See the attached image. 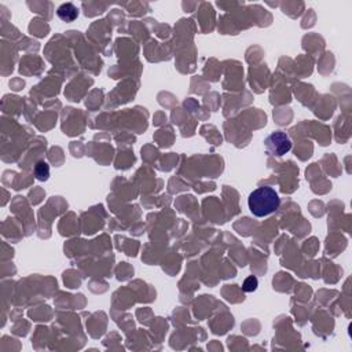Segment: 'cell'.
I'll return each mask as SVG.
<instances>
[{
  "instance_id": "277c9868",
  "label": "cell",
  "mask_w": 352,
  "mask_h": 352,
  "mask_svg": "<svg viewBox=\"0 0 352 352\" xmlns=\"http://www.w3.org/2000/svg\"><path fill=\"white\" fill-rule=\"evenodd\" d=\"M35 175L39 181H46L48 175H50V168H48V164L44 161L37 162V165L35 167Z\"/></svg>"
},
{
  "instance_id": "7a4b0ae2",
  "label": "cell",
  "mask_w": 352,
  "mask_h": 352,
  "mask_svg": "<svg viewBox=\"0 0 352 352\" xmlns=\"http://www.w3.org/2000/svg\"><path fill=\"white\" fill-rule=\"evenodd\" d=\"M264 144L267 149V153L271 154V156H278V157L289 153L292 149V142L283 131L273 132L267 139L264 140Z\"/></svg>"
},
{
  "instance_id": "5b68a950",
  "label": "cell",
  "mask_w": 352,
  "mask_h": 352,
  "mask_svg": "<svg viewBox=\"0 0 352 352\" xmlns=\"http://www.w3.org/2000/svg\"><path fill=\"white\" fill-rule=\"evenodd\" d=\"M257 286H259V281H257V278L253 277V275H250V277H248V278L244 281V283H242V290L246 293L255 292L256 289H257Z\"/></svg>"
},
{
  "instance_id": "6da1fadb",
  "label": "cell",
  "mask_w": 352,
  "mask_h": 352,
  "mask_svg": "<svg viewBox=\"0 0 352 352\" xmlns=\"http://www.w3.org/2000/svg\"><path fill=\"white\" fill-rule=\"evenodd\" d=\"M281 199L275 189L270 186H263L250 193L248 198V207L249 211L256 218H264L275 212L279 208Z\"/></svg>"
},
{
  "instance_id": "3957f363",
  "label": "cell",
  "mask_w": 352,
  "mask_h": 352,
  "mask_svg": "<svg viewBox=\"0 0 352 352\" xmlns=\"http://www.w3.org/2000/svg\"><path fill=\"white\" fill-rule=\"evenodd\" d=\"M56 15H58L62 21H65V22H73L74 19L79 17V10H77L76 6L72 5V3H65V5L58 7Z\"/></svg>"
}]
</instances>
